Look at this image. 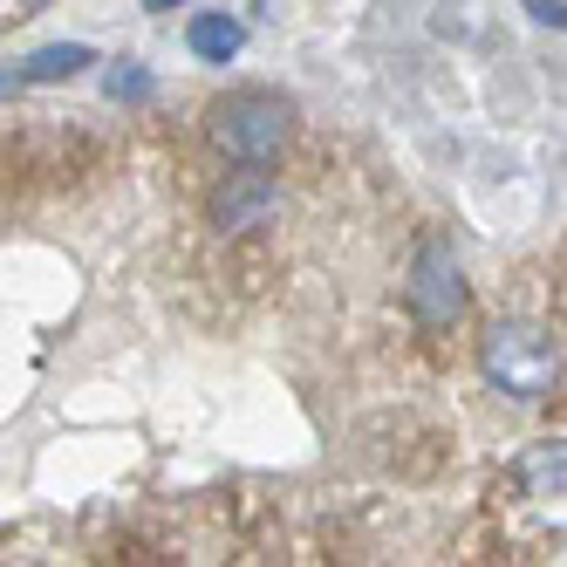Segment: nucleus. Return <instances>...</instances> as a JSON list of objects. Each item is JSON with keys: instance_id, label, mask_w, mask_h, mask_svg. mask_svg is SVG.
Masks as SVG:
<instances>
[{"instance_id": "f257e3e1", "label": "nucleus", "mask_w": 567, "mask_h": 567, "mask_svg": "<svg viewBox=\"0 0 567 567\" xmlns=\"http://www.w3.org/2000/svg\"><path fill=\"white\" fill-rule=\"evenodd\" d=\"M288 137H295V110L267 90H233L226 103H213V144L239 165H274Z\"/></svg>"}, {"instance_id": "f03ea898", "label": "nucleus", "mask_w": 567, "mask_h": 567, "mask_svg": "<svg viewBox=\"0 0 567 567\" xmlns=\"http://www.w3.org/2000/svg\"><path fill=\"white\" fill-rule=\"evenodd\" d=\"M478 362L506 396H547L560 383V342L547 329H534V321H499V329L485 336Z\"/></svg>"}, {"instance_id": "7ed1b4c3", "label": "nucleus", "mask_w": 567, "mask_h": 567, "mask_svg": "<svg viewBox=\"0 0 567 567\" xmlns=\"http://www.w3.org/2000/svg\"><path fill=\"white\" fill-rule=\"evenodd\" d=\"M403 295H411V315L424 321V329H452V321H465L472 308V288H465V274L458 260L444 254V247H424L411 280H403Z\"/></svg>"}, {"instance_id": "20e7f679", "label": "nucleus", "mask_w": 567, "mask_h": 567, "mask_svg": "<svg viewBox=\"0 0 567 567\" xmlns=\"http://www.w3.org/2000/svg\"><path fill=\"white\" fill-rule=\"evenodd\" d=\"M274 213H280V185L267 178V165H239V172H226V185L213 192V226H219V233L267 226Z\"/></svg>"}, {"instance_id": "39448f33", "label": "nucleus", "mask_w": 567, "mask_h": 567, "mask_svg": "<svg viewBox=\"0 0 567 567\" xmlns=\"http://www.w3.org/2000/svg\"><path fill=\"white\" fill-rule=\"evenodd\" d=\"M560 485H567V444H560V437L526 444V458H519V493H526V499H560Z\"/></svg>"}, {"instance_id": "423d86ee", "label": "nucleus", "mask_w": 567, "mask_h": 567, "mask_svg": "<svg viewBox=\"0 0 567 567\" xmlns=\"http://www.w3.org/2000/svg\"><path fill=\"white\" fill-rule=\"evenodd\" d=\"M239 49H247V28H239L233 14H198V21H192V55H206V62H233Z\"/></svg>"}, {"instance_id": "0eeeda50", "label": "nucleus", "mask_w": 567, "mask_h": 567, "mask_svg": "<svg viewBox=\"0 0 567 567\" xmlns=\"http://www.w3.org/2000/svg\"><path fill=\"white\" fill-rule=\"evenodd\" d=\"M90 62H96V49H83V42H55V49H42V55H28L21 83H69V75H83Z\"/></svg>"}, {"instance_id": "6e6552de", "label": "nucleus", "mask_w": 567, "mask_h": 567, "mask_svg": "<svg viewBox=\"0 0 567 567\" xmlns=\"http://www.w3.org/2000/svg\"><path fill=\"white\" fill-rule=\"evenodd\" d=\"M103 90H110V103H144V96H151V69L116 62V69L103 75Z\"/></svg>"}, {"instance_id": "1a4fd4ad", "label": "nucleus", "mask_w": 567, "mask_h": 567, "mask_svg": "<svg viewBox=\"0 0 567 567\" xmlns=\"http://www.w3.org/2000/svg\"><path fill=\"white\" fill-rule=\"evenodd\" d=\"M526 14H534L540 28H560V21H567V8H560V0H526Z\"/></svg>"}, {"instance_id": "9d476101", "label": "nucleus", "mask_w": 567, "mask_h": 567, "mask_svg": "<svg viewBox=\"0 0 567 567\" xmlns=\"http://www.w3.org/2000/svg\"><path fill=\"white\" fill-rule=\"evenodd\" d=\"M21 90V69H0V96H14Z\"/></svg>"}, {"instance_id": "9b49d317", "label": "nucleus", "mask_w": 567, "mask_h": 567, "mask_svg": "<svg viewBox=\"0 0 567 567\" xmlns=\"http://www.w3.org/2000/svg\"><path fill=\"white\" fill-rule=\"evenodd\" d=\"M144 8H151V14H172V8H185V0H144Z\"/></svg>"}, {"instance_id": "f8f14e48", "label": "nucleus", "mask_w": 567, "mask_h": 567, "mask_svg": "<svg viewBox=\"0 0 567 567\" xmlns=\"http://www.w3.org/2000/svg\"><path fill=\"white\" fill-rule=\"evenodd\" d=\"M49 8V0H21V14H42Z\"/></svg>"}]
</instances>
